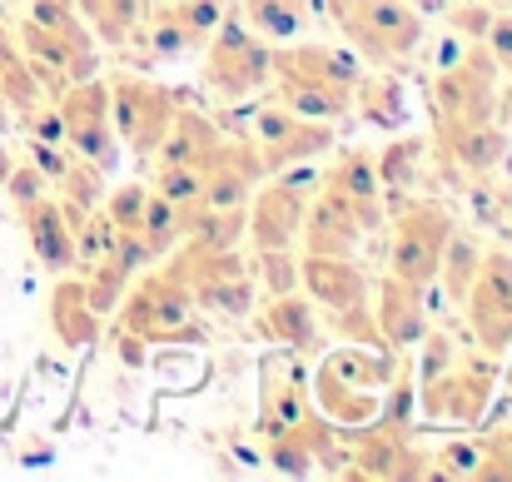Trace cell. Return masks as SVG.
I'll list each match as a JSON object with an SVG mask.
<instances>
[{"label":"cell","instance_id":"obj_39","mask_svg":"<svg viewBox=\"0 0 512 482\" xmlns=\"http://www.w3.org/2000/svg\"><path fill=\"white\" fill-rule=\"evenodd\" d=\"M418 348H423V358H418V373H413V383H428L433 373H443V368L458 358V338H453L448 328H423Z\"/></svg>","mask_w":512,"mask_h":482},{"label":"cell","instance_id":"obj_21","mask_svg":"<svg viewBox=\"0 0 512 482\" xmlns=\"http://www.w3.org/2000/svg\"><path fill=\"white\" fill-rule=\"evenodd\" d=\"M259 333H269L279 348H294L299 358H319V348H324V314H319V304L304 289H294V294L264 299Z\"/></svg>","mask_w":512,"mask_h":482},{"label":"cell","instance_id":"obj_37","mask_svg":"<svg viewBox=\"0 0 512 482\" xmlns=\"http://www.w3.org/2000/svg\"><path fill=\"white\" fill-rule=\"evenodd\" d=\"M478 468H483V438H448L443 448L428 453V473H433V478L478 482Z\"/></svg>","mask_w":512,"mask_h":482},{"label":"cell","instance_id":"obj_35","mask_svg":"<svg viewBox=\"0 0 512 482\" xmlns=\"http://www.w3.org/2000/svg\"><path fill=\"white\" fill-rule=\"evenodd\" d=\"M150 189H160L179 209V219H189L204 204V164H155Z\"/></svg>","mask_w":512,"mask_h":482},{"label":"cell","instance_id":"obj_23","mask_svg":"<svg viewBox=\"0 0 512 482\" xmlns=\"http://www.w3.org/2000/svg\"><path fill=\"white\" fill-rule=\"evenodd\" d=\"M438 155H443L453 179L478 184V179H488V174L503 169V160H508V130H503L498 120L473 125V130H458V135L438 140Z\"/></svg>","mask_w":512,"mask_h":482},{"label":"cell","instance_id":"obj_24","mask_svg":"<svg viewBox=\"0 0 512 482\" xmlns=\"http://www.w3.org/2000/svg\"><path fill=\"white\" fill-rule=\"evenodd\" d=\"M353 115L368 125V130H403L413 105H408V90L403 80L393 75V65H378V70H363L358 85H353Z\"/></svg>","mask_w":512,"mask_h":482},{"label":"cell","instance_id":"obj_32","mask_svg":"<svg viewBox=\"0 0 512 482\" xmlns=\"http://www.w3.org/2000/svg\"><path fill=\"white\" fill-rule=\"evenodd\" d=\"M244 224H249L244 204H234V209H194L184 219V239L189 244H209V249H239Z\"/></svg>","mask_w":512,"mask_h":482},{"label":"cell","instance_id":"obj_46","mask_svg":"<svg viewBox=\"0 0 512 482\" xmlns=\"http://www.w3.org/2000/svg\"><path fill=\"white\" fill-rule=\"evenodd\" d=\"M408 5H413V10H423V15H438L448 0H408Z\"/></svg>","mask_w":512,"mask_h":482},{"label":"cell","instance_id":"obj_4","mask_svg":"<svg viewBox=\"0 0 512 482\" xmlns=\"http://www.w3.org/2000/svg\"><path fill=\"white\" fill-rule=\"evenodd\" d=\"M115 328L135 333L150 348V343H199L209 333V319L199 314L189 289L174 279L165 264H145L130 279L125 299L115 304Z\"/></svg>","mask_w":512,"mask_h":482},{"label":"cell","instance_id":"obj_18","mask_svg":"<svg viewBox=\"0 0 512 482\" xmlns=\"http://www.w3.org/2000/svg\"><path fill=\"white\" fill-rule=\"evenodd\" d=\"M363 234H368V229H363V219L353 214V204L343 199L329 179H319V194L309 199L304 229H299L304 254H358Z\"/></svg>","mask_w":512,"mask_h":482},{"label":"cell","instance_id":"obj_30","mask_svg":"<svg viewBox=\"0 0 512 482\" xmlns=\"http://www.w3.org/2000/svg\"><path fill=\"white\" fill-rule=\"evenodd\" d=\"M75 274H80L85 299H90V309H95L100 319L115 314V304L125 299V289H130V279H135V269H130L120 254H105V259H95V264H85V269H75Z\"/></svg>","mask_w":512,"mask_h":482},{"label":"cell","instance_id":"obj_20","mask_svg":"<svg viewBox=\"0 0 512 482\" xmlns=\"http://www.w3.org/2000/svg\"><path fill=\"white\" fill-rule=\"evenodd\" d=\"M423 294H428V289L403 284V279H393V274H383V284L368 294L378 338H383L393 353L418 348V338H423V328H428V304H423Z\"/></svg>","mask_w":512,"mask_h":482},{"label":"cell","instance_id":"obj_38","mask_svg":"<svg viewBox=\"0 0 512 482\" xmlns=\"http://www.w3.org/2000/svg\"><path fill=\"white\" fill-rule=\"evenodd\" d=\"M145 199H150V184H145V179H130V184H115V189H105L100 209H105V219L115 224V234H140Z\"/></svg>","mask_w":512,"mask_h":482},{"label":"cell","instance_id":"obj_40","mask_svg":"<svg viewBox=\"0 0 512 482\" xmlns=\"http://www.w3.org/2000/svg\"><path fill=\"white\" fill-rule=\"evenodd\" d=\"M0 184H5V194H10V204L20 209V204H30V199H40L45 189H50V179L35 169L30 160H10L0 169Z\"/></svg>","mask_w":512,"mask_h":482},{"label":"cell","instance_id":"obj_16","mask_svg":"<svg viewBox=\"0 0 512 482\" xmlns=\"http://www.w3.org/2000/svg\"><path fill=\"white\" fill-rule=\"evenodd\" d=\"M264 448H269V468L284 473V478H314V473L343 478V463H348L343 433L319 408H309L299 423H289L284 433H274Z\"/></svg>","mask_w":512,"mask_h":482},{"label":"cell","instance_id":"obj_13","mask_svg":"<svg viewBox=\"0 0 512 482\" xmlns=\"http://www.w3.org/2000/svg\"><path fill=\"white\" fill-rule=\"evenodd\" d=\"M55 110H60V125H65V145L80 155V160L100 164L105 174H115L120 164V135H115V120H110V85L100 75L90 80H75L55 95Z\"/></svg>","mask_w":512,"mask_h":482},{"label":"cell","instance_id":"obj_2","mask_svg":"<svg viewBox=\"0 0 512 482\" xmlns=\"http://www.w3.org/2000/svg\"><path fill=\"white\" fill-rule=\"evenodd\" d=\"M358 75H363V60L348 45L339 50V45H289V40H279V50L269 55V85L304 120H334V125L348 120Z\"/></svg>","mask_w":512,"mask_h":482},{"label":"cell","instance_id":"obj_27","mask_svg":"<svg viewBox=\"0 0 512 482\" xmlns=\"http://www.w3.org/2000/svg\"><path fill=\"white\" fill-rule=\"evenodd\" d=\"M423 160H428V140H418V135L383 140V150H373V169H378L383 199H403V194H413V184L423 179Z\"/></svg>","mask_w":512,"mask_h":482},{"label":"cell","instance_id":"obj_12","mask_svg":"<svg viewBox=\"0 0 512 482\" xmlns=\"http://www.w3.org/2000/svg\"><path fill=\"white\" fill-rule=\"evenodd\" d=\"M339 30L358 60L398 65V60L418 55V45L428 35V20L408 0H358V10L343 20Z\"/></svg>","mask_w":512,"mask_h":482},{"label":"cell","instance_id":"obj_41","mask_svg":"<svg viewBox=\"0 0 512 482\" xmlns=\"http://www.w3.org/2000/svg\"><path fill=\"white\" fill-rule=\"evenodd\" d=\"M478 482H512V423L508 428H493L483 438V468Z\"/></svg>","mask_w":512,"mask_h":482},{"label":"cell","instance_id":"obj_25","mask_svg":"<svg viewBox=\"0 0 512 482\" xmlns=\"http://www.w3.org/2000/svg\"><path fill=\"white\" fill-rule=\"evenodd\" d=\"M50 328H55V338H60L65 348H85V343H95V338L105 333V319L90 309L85 284H80L75 269H70V274H55V289H50Z\"/></svg>","mask_w":512,"mask_h":482},{"label":"cell","instance_id":"obj_42","mask_svg":"<svg viewBox=\"0 0 512 482\" xmlns=\"http://www.w3.org/2000/svg\"><path fill=\"white\" fill-rule=\"evenodd\" d=\"M488 25H493V5H488V0H463V5H453V35H463L468 45H483Z\"/></svg>","mask_w":512,"mask_h":482},{"label":"cell","instance_id":"obj_1","mask_svg":"<svg viewBox=\"0 0 512 482\" xmlns=\"http://www.w3.org/2000/svg\"><path fill=\"white\" fill-rule=\"evenodd\" d=\"M393 373H398L393 348L343 338L339 348H319V368L309 373V398L339 433H353L378 418Z\"/></svg>","mask_w":512,"mask_h":482},{"label":"cell","instance_id":"obj_11","mask_svg":"<svg viewBox=\"0 0 512 482\" xmlns=\"http://www.w3.org/2000/svg\"><path fill=\"white\" fill-rule=\"evenodd\" d=\"M105 85H110V120H115L120 150H130L140 164H150L165 130H170L174 110H179V95L145 80V75H110Z\"/></svg>","mask_w":512,"mask_h":482},{"label":"cell","instance_id":"obj_45","mask_svg":"<svg viewBox=\"0 0 512 482\" xmlns=\"http://www.w3.org/2000/svg\"><path fill=\"white\" fill-rule=\"evenodd\" d=\"M319 5H324V15H329L334 25H343V20L358 10V0H319Z\"/></svg>","mask_w":512,"mask_h":482},{"label":"cell","instance_id":"obj_5","mask_svg":"<svg viewBox=\"0 0 512 482\" xmlns=\"http://www.w3.org/2000/svg\"><path fill=\"white\" fill-rule=\"evenodd\" d=\"M498 80H503V70L488 55V45H463V55L453 65H443L433 80V140H448L458 130L498 120V105H503Z\"/></svg>","mask_w":512,"mask_h":482},{"label":"cell","instance_id":"obj_43","mask_svg":"<svg viewBox=\"0 0 512 482\" xmlns=\"http://www.w3.org/2000/svg\"><path fill=\"white\" fill-rule=\"evenodd\" d=\"M483 45H488V55L498 60V70L512 75V10H493V25H488Z\"/></svg>","mask_w":512,"mask_h":482},{"label":"cell","instance_id":"obj_8","mask_svg":"<svg viewBox=\"0 0 512 482\" xmlns=\"http://www.w3.org/2000/svg\"><path fill=\"white\" fill-rule=\"evenodd\" d=\"M199 55H204V85L219 100H254L269 85V55H274V45L244 15H234V10L219 20V30L209 35V45Z\"/></svg>","mask_w":512,"mask_h":482},{"label":"cell","instance_id":"obj_3","mask_svg":"<svg viewBox=\"0 0 512 482\" xmlns=\"http://www.w3.org/2000/svg\"><path fill=\"white\" fill-rule=\"evenodd\" d=\"M160 264L189 289V299L199 304L204 319L244 323L259 309V289H254L249 259H244L239 249H209V244L179 239Z\"/></svg>","mask_w":512,"mask_h":482},{"label":"cell","instance_id":"obj_31","mask_svg":"<svg viewBox=\"0 0 512 482\" xmlns=\"http://www.w3.org/2000/svg\"><path fill=\"white\" fill-rule=\"evenodd\" d=\"M244 20L264 35V40H294L314 10V0H239Z\"/></svg>","mask_w":512,"mask_h":482},{"label":"cell","instance_id":"obj_36","mask_svg":"<svg viewBox=\"0 0 512 482\" xmlns=\"http://www.w3.org/2000/svg\"><path fill=\"white\" fill-rule=\"evenodd\" d=\"M170 10H174V20H179V30H184L189 55H194V50L209 45V35H214L219 20L229 15V0H170Z\"/></svg>","mask_w":512,"mask_h":482},{"label":"cell","instance_id":"obj_26","mask_svg":"<svg viewBox=\"0 0 512 482\" xmlns=\"http://www.w3.org/2000/svg\"><path fill=\"white\" fill-rule=\"evenodd\" d=\"M219 145H224V130L204 110L179 105L170 130H165V140H160V150H155V164H209V155Z\"/></svg>","mask_w":512,"mask_h":482},{"label":"cell","instance_id":"obj_47","mask_svg":"<svg viewBox=\"0 0 512 482\" xmlns=\"http://www.w3.org/2000/svg\"><path fill=\"white\" fill-rule=\"evenodd\" d=\"M488 5H493V10H512V0H488Z\"/></svg>","mask_w":512,"mask_h":482},{"label":"cell","instance_id":"obj_34","mask_svg":"<svg viewBox=\"0 0 512 482\" xmlns=\"http://www.w3.org/2000/svg\"><path fill=\"white\" fill-rule=\"evenodd\" d=\"M249 274H254V289H259V299L294 294V289H299V254H294V249H254V259H249Z\"/></svg>","mask_w":512,"mask_h":482},{"label":"cell","instance_id":"obj_10","mask_svg":"<svg viewBox=\"0 0 512 482\" xmlns=\"http://www.w3.org/2000/svg\"><path fill=\"white\" fill-rule=\"evenodd\" d=\"M348 463L343 478L363 482H418L428 473V448L413 443V423H393V418H373L363 428H353V438H343Z\"/></svg>","mask_w":512,"mask_h":482},{"label":"cell","instance_id":"obj_22","mask_svg":"<svg viewBox=\"0 0 512 482\" xmlns=\"http://www.w3.org/2000/svg\"><path fill=\"white\" fill-rule=\"evenodd\" d=\"M324 179H329L343 199L353 204V214L363 219L368 234L383 224L388 199H383V184H378V169H373V150H368V145H348V150H339L334 164L324 169Z\"/></svg>","mask_w":512,"mask_h":482},{"label":"cell","instance_id":"obj_6","mask_svg":"<svg viewBox=\"0 0 512 482\" xmlns=\"http://www.w3.org/2000/svg\"><path fill=\"white\" fill-rule=\"evenodd\" d=\"M393 234H388V274L403 279V284H418V289H433L438 279V259L458 229L453 209L443 199H393Z\"/></svg>","mask_w":512,"mask_h":482},{"label":"cell","instance_id":"obj_14","mask_svg":"<svg viewBox=\"0 0 512 482\" xmlns=\"http://www.w3.org/2000/svg\"><path fill=\"white\" fill-rule=\"evenodd\" d=\"M304 209H309V174L284 169V174H264V184H254L244 214V239H254V249H294L299 229H304Z\"/></svg>","mask_w":512,"mask_h":482},{"label":"cell","instance_id":"obj_19","mask_svg":"<svg viewBox=\"0 0 512 482\" xmlns=\"http://www.w3.org/2000/svg\"><path fill=\"white\" fill-rule=\"evenodd\" d=\"M15 214H20V229H25L30 254L40 259V269L45 274H70L75 269V219H70V209L45 189L40 199L20 204Z\"/></svg>","mask_w":512,"mask_h":482},{"label":"cell","instance_id":"obj_7","mask_svg":"<svg viewBox=\"0 0 512 482\" xmlns=\"http://www.w3.org/2000/svg\"><path fill=\"white\" fill-rule=\"evenodd\" d=\"M498 378H503V368H498L493 353H483V348L463 353L458 348V358L443 373L418 383V418L443 423V428H478L488 418L493 398H498Z\"/></svg>","mask_w":512,"mask_h":482},{"label":"cell","instance_id":"obj_29","mask_svg":"<svg viewBox=\"0 0 512 482\" xmlns=\"http://www.w3.org/2000/svg\"><path fill=\"white\" fill-rule=\"evenodd\" d=\"M478 264H483V244H478L473 234L453 229V239H448V249H443V259H438V279H433V284L448 289V304H453V309H463V299H468V289H473V279H478Z\"/></svg>","mask_w":512,"mask_h":482},{"label":"cell","instance_id":"obj_44","mask_svg":"<svg viewBox=\"0 0 512 482\" xmlns=\"http://www.w3.org/2000/svg\"><path fill=\"white\" fill-rule=\"evenodd\" d=\"M15 65H25V55H20V40H15V30L0 20V75H10Z\"/></svg>","mask_w":512,"mask_h":482},{"label":"cell","instance_id":"obj_28","mask_svg":"<svg viewBox=\"0 0 512 482\" xmlns=\"http://www.w3.org/2000/svg\"><path fill=\"white\" fill-rule=\"evenodd\" d=\"M75 10L105 50H125L145 15V0H75Z\"/></svg>","mask_w":512,"mask_h":482},{"label":"cell","instance_id":"obj_17","mask_svg":"<svg viewBox=\"0 0 512 482\" xmlns=\"http://www.w3.org/2000/svg\"><path fill=\"white\" fill-rule=\"evenodd\" d=\"M314 408L309 398V368L294 348H279L259 363V438L269 443L289 423H299Z\"/></svg>","mask_w":512,"mask_h":482},{"label":"cell","instance_id":"obj_33","mask_svg":"<svg viewBox=\"0 0 512 482\" xmlns=\"http://www.w3.org/2000/svg\"><path fill=\"white\" fill-rule=\"evenodd\" d=\"M179 239H184V219H179V209H174L160 189H150V199H145V219H140V244H145L150 264H160Z\"/></svg>","mask_w":512,"mask_h":482},{"label":"cell","instance_id":"obj_9","mask_svg":"<svg viewBox=\"0 0 512 482\" xmlns=\"http://www.w3.org/2000/svg\"><path fill=\"white\" fill-rule=\"evenodd\" d=\"M339 140V125L334 120H304L299 110H289L284 100H269L254 110V130H249V145L264 164V174H284V169H299V164L329 155Z\"/></svg>","mask_w":512,"mask_h":482},{"label":"cell","instance_id":"obj_15","mask_svg":"<svg viewBox=\"0 0 512 482\" xmlns=\"http://www.w3.org/2000/svg\"><path fill=\"white\" fill-rule=\"evenodd\" d=\"M468 319V333L478 338L483 353L503 358L512 348V254L508 249H483L478 279L458 309Z\"/></svg>","mask_w":512,"mask_h":482}]
</instances>
